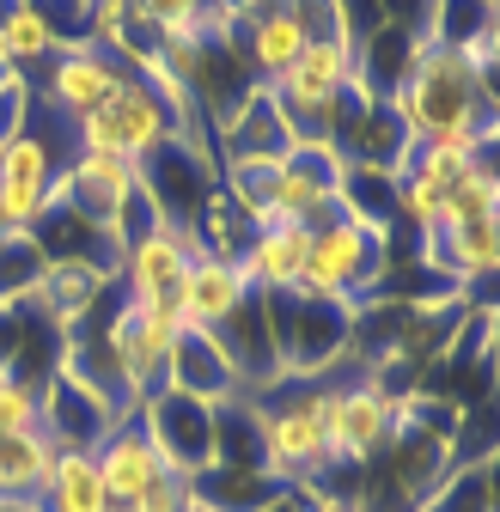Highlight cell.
<instances>
[{
    "instance_id": "1",
    "label": "cell",
    "mask_w": 500,
    "mask_h": 512,
    "mask_svg": "<svg viewBox=\"0 0 500 512\" xmlns=\"http://www.w3.org/2000/svg\"><path fill=\"white\" fill-rule=\"evenodd\" d=\"M397 116H403V128L415 141H482V147H494V86L464 61V49H452V43H421L415 49V61H409V74H403V86L385 98Z\"/></svg>"
},
{
    "instance_id": "2",
    "label": "cell",
    "mask_w": 500,
    "mask_h": 512,
    "mask_svg": "<svg viewBox=\"0 0 500 512\" xmlns=\"http://www.w3.org/2000/svg\"><path fill=\"white\" fill-rule=\"evenodd\" d=\"M250 415H257V470L287 494H311V482L336 470L324 445V384L281 378L269 403L250 397Z\"/></svg>"
},
{
    "instance_id": "3",
    "label": "cell",
    "mask_w": 500,
    "mask_h": 512,
    "mask_svg": "<svg viewBox=\"0 0 500 512\" xmlns=\"http://www.w3.org/2000/svg\"><path fill=\"white\" fill-rule=\"evenodd\" d=\"M391 275V232L330 214L324 226H311V250L299 269V293L305 299H336V305H366Z\"/></svg>"
},
{
    "instance_id": "4",
    "label": "cell",
    "mask_w": 500,
    "mask_h": 512,
    "mask_svg": "<svg viewBox=\"0 0 500 512\" xmlns=\"http://www.w3.org/2000/svg\"><path fill=\"white\" fill-rule=\"evenodd\" d=\"M177 311L159 305V299H122L110 317H104V354H110V372H116V391H122V409H141L147 397L171 391V342H177Z\"/></svg>"
},
{
    "instance_id": "5",
    "label": "cell",
    "mask_w": 500,
    "mask_h": 512,
    "mask_svg": "<svg viewBox=\"0 0 500 512\" xmlns=\"http://www.w3.org/2000/svg\"><path fill=\"white\" fill-rule=\"evenodd\" d=\"M196 135V122L177 104H165L141 74H122L116 92L74 122V153H110V159H147L153 147Z\"/></svg>"
},
{
    "instance_id": "6",
    "label": "cell",
    "mask_w": 500,
    "mask_h": 512,
    "mask_svg": "<svg viewBox=\"0 0 500 512\" xmlns=\"http://www.w3.org/2000/svg\"><path fill=\"white\" fill-rule=\"evenodd\" d=\"M55 128H74L61 122L37 92H31V116L13 141H0V208H7L19 226H31L43 208H55L61 196V159H55Z\"/></svg>"
},
{
    "instance_id": "7",
    "label": "cell",
    "mask_w": 500,
    "mask_h": 512,
    "mask_svg": "<svg viewBox=\"0 0 500 512\" xmlns=\"http://www.w3.org/2000/svg\"><path fill=\"white\" fill-rule=\"evenodd\" d=\"M269 311H275V348H281L287 378H318L360 342V311L354 305L287 293V299H269Z\"/></svg>"
},
{
    "instance_id": "8",
    "label": "cell",
    "mask_w": 500,
    "mask_h": 512,
    "mask_svg": "<svg viewBox=\"0 0 500 512\" xmlns=\"http://www.w3.org/2000/svg\"><path fill=\"white\" fill-rule=\"evenodd\" d=\"M397 439V391L379 378L360 384H324V445L336 470H366L391 452Z\"/></svg>"
},
{
    "instance_id": "9",
    "label": "cell",
    "mask_w": 500,
    "mask_h": 512,
    "mask_svg": "<svg viewBox=\"0 0 500 512\" xmlns=\"http://www.w3.org/2000/svg\"><path fill=\"white\" fill-rule=\"evenodd\" d=\"M342 153L330 141H299L287 159H281V177H275V196H269V214L257 226H324L336 214V189H342Z\"/></svg>"
},
{
    "instance_id": "10",
    "label": "cell",
    "mask_w": 500,
    "mask_h": 512,
    "mask_svg": "<svg viewBox=\"0 0 500 512\" xmlns=\"http://www.w3.org/2000/svg\"><path fill=\"white\" fill-rule=\"evenodd\" d=\"M141 427H147V439H153V452L165 458V470H177V476H208L214 464H220V445H214V403H202V397H190V391H159V397H147L141 409Z\"/></svg>"
},
{
    "instance_id": "11",
    "label": "cell",
    "mask_w": 500,
    "mask_h": 512,
    "mask_svg": "<svg viewBox=\"0 0 500 512\" xmlns=\"http://www.w3.org/2000/svg\"><path fill=\"white\" fill-rule=\"evenodd\" d=\"M196 256H202V238H196L190 226L153 220L147 232H135L129 244H122V263H116L122 299H159V305H171Z\"/></svg>"
},
{
    "instance_id": "12",
    "label": "cell",
    "mask_w": 500,
    "mask_h": 512,
    "mask_svg": "<svg viewBox=\"0 0 500 512\" xmlns=\"http://www.w3.org/2000/svg\"><path fill=\"white\" fill-rule=\"evenodd\" d=\"M122 74H129L122 61H110V55H98V49H86V43H61L43 68L31 74V92H37L61 122H80L86 110H98V104L116 92Z\"/></svg>"
},
{
    "instance_id": "13",
    "label": "cell",
    "mask_w": 500,
    "mask_h": 512,
    "mask_svg": "<svg viewBox=\"0 0 500 512\" xmlns=\"http://www.w3.org/2000/svg\"><path fill=\"white\" fill-rule=\"evenodd\" d=\"M37 397H43L37 427L55 439V452H98L104 433L122 421L104 391H92V384H80L74 372H61V366L37 384Z\"/></svg>"
},
{
    "instance_id": "14",
    "label": "cell",
    "mask_w": 500,
    "mask_h": 512,
    "mask_svg": "<svg viewBox=\"0 0 500 512\" xmlns=\"http://www.w3.org/2000/svg\"><path fill=\"white\" fill-rule=\"evenodd\" d=\"M214 342L226 348V360H232V372L244 384V397H263V391H275V384L287 378L281 372V348H275V311H269L263 293H250L226 324L214 330Z\"/></svg>"
},
{
    "instance_id": "15",
    "label": "cell",
    "mask_w": 500,
    "mask_h": 512,
    "mask_svg": "<svg viewBox=\"0 0 500 512\" xmlns=\"http://www.w3.org/2000/svg\"><path fill=\"white\" fill-rule=\"evenodd\" d=\"M305 250H311L305 226H250V238H244V250L232 256V263H238V275H244L250 293L287 299V293H299Z\"/></svg>"
},
{
    "instance_id": "16",
    "label": "cell",
    "mask_w": 500,
    "mask_h": 512,
    "mask_svg": "<svg viewBox=\"0 0 500 512\" xmlns=\"http://www.w3.org/2000/svg\"><path fill=\"white\" fill-rule=\"evenodd\" d=\"M92 464H98V476H104V494H110V506H129V500H141L159 476H165V458L153 452V439H147V427H141V415H122L110 433H104V445L92 452Z\"/></svg>"
},
{
    "instance_id": "17",
    "label": "cell",
    "mask_w": 500,
    "mask_h": 512,
    "mask_svg": "<svg viewBox=\"0 0 500 512\" xmlns=\"http://www.w3.org/2000/svg\"><path fill=\"white\" fill-rule=\"evenodd\" d=\"M244 299H250V287H244L238 263H226V256H208V250H202L196 263H190V275H183L171 311H177L183 330H220Z\"/></svg>"
},
{
    "instance_id": "18",
    "label": "cell",
    "mask_w": 500,
    "mask_h": 512,
    "mask_svg": "<svg viewBox=\"0 0 500 512\" xmlns=\"http://www.w3.org/2000/svg\"><path fill=\"white\" fill-rule=\"evenodd\" d=\"M116 275L110 269H98V263H86V256H49L43 263V281H37V293H31V305L49 317L55 330H80V317L104 299V287H110Z\"/></svg>"
},
{
    "instance_id": "19",
    "label": "cell",
    "mask_w": 500,
    "mask_h": 512,
    "mask_svg": "<svg viewBox=\"0 0 500 512\" xmlns=\"http://www.w3.org/2000/svg\"><path fill=\"white\" fill-rule=\"evenodd\" d=\"M293 147H299V135H293V122L281 116V104H275L269 86H250V98L220 128V153L226 159H269V165H281Z\"/></svg>"
},
{
    "instance_id": "20",
    "label": "cell",
    "mask_w": 500,
    "mask_h": 512,
    "mask_svg": "<svg viewBox=\"0 0 500 512\" xmlns=\"http://www.w3.org/2000/svg\"><path fill=\"white\" fill-rule=\"evenodd\" d=\"M305 49V19H299V0H275L269 13H257L250 25H238V55H244V68L257 86L281 80L293 61Z\"/></svg>"
},
{
    "instance_id": "21",
    "label": "cell",
    "mask_w": 500,
    "mask_h": 512,
    "mask_svg": "<svg viewBox=\"0 0 500 512\" xmlns=\"http://www.w3.org/2000/svg\"><path fill=\"white\" fill-rule=\"evenodd\" d=\"M171 391H190L202 403L244 397V384H238L226 348L214 342V330H177V342H171Z\"/></svg>"
},
{
    "instance_id": "22",
    "label": "cell",
    "mask_w": 500,
    "mask_h": 512,
    "mask_svg": "<svg viewBox=\"0 0 500 512\" xmlns=\"http://www.w3.org/2000/svg\"><path fill=\"white\" fill-rule=\"evenodd\" d=\"M49 470H55V439L43 427L0 433V506H37Z\"/></svg>"
},
{
    "instance_id": "23",
    "label": "cell",
    "mask_w": 500,
    "mask_h": 512,
    "mask_svg": "<svg viewBox=\"0 0 500 512\" xmlns=\"http://www.w3.org/2000/svg\"><path fill=\"white\" fill-rule=\"evenodd\" d=\"M31 512H116L92 452H55V470H49V482H43Z\"/></svg>"
},
{
    "instance_id": "24",
    "label": "cell",
    "mask_w": 500,
    "mask_h": 512,
    "mask_svg": "<svg viewBox=\"0 0 500 512\" xmlns=\"http://www.w3.org/2000/svg\"><path fill=\"white\" fill-rule=\"evenodd\" d=\"M55 49H61V37H55V25L31 7V0H19V7L0 19V55H7V68H13V74L31 80Z\"/></svg>"
},
{
    "instance_id": "25",
    "label": "cell",
    "mask_w": 500,
    "mask_h": 512,
    "mask_svg": "<svg viewBox=\"0 0 500 512\" xmlns=\"http://www.w3.org/2000/svg\"><path fill=\"white\" fill-rule=\"evenodd\" d=\"M440 220H500V171H494V153H482L446 189V214Z\"/></svg>"
},
{
    "instance_id": "26",
    "label": "cell",
    "mask_w": 500,
    "mask_h": 512,
    "mask_svg": "<svg viewBox=\"0 0 500 512\" xmlns=\"http://www.w3.org/2000/svg\"><path fill=\"white\" fill-rule=\"evenodd\" d=\"M43 263H49V256L37 250L31 232H19V238L0 244V311L31 305V293H37V281H43Z\"/></svg>"
},
{
    "instance_id": "27",
    "label": "cell",
    "mask_w": 500,
    "mask_h": 512,
    "mask_svg": "<svg viewBox=\"0 0 500 512\" xmlns=\"http://www.w3.org/2000/svg\"><path fill=\"white\" fill-rule=\"evenodd\" d=\"M482 153H494V147H482V141H464V135H458V141H415V153H409V171H415V177H427L433 189H452V183H458V177H464V171H470Z\"/></svg>"
},
{
    "instance_id": "28",
    "label": "cell",
    "mask_w": 500,
    "mask_h": 512,
    "mask_svg": "<svg viewBox=\"0 0 500 512\" xmlns=\"http://www.w3.org/2000/svg\"><path fill=\"white\" fill-rule=\"evenodd\" d=\"M446 214V189H433L427 177H415L409 165L397 171V226H409L415 238H427Z\"/></svg>"
},
{
    "instance_id": "29",
    "label": "cell",
    "mask_w": 500,
    "mask_h": 512,
    "mask_svg": "<svg viewBox=\"0 0 500 512\" xmlns=\"http://www.w3.org/2000/svg\"><path fill=\"white\" fill-rule=\"evenodd\" d=\"M37 409H43L37 378H31L19 360H0V433H25V427H37Z\"/></svg>"
},
{
    "instance_id": "30",
    "label": "cell",
    "mask_w": 500,
    "mask_h": 512,
    "mask_svg": "<svg viewBox=\"0 0 500 512\" xmlns=\"http://www.w3.org/2000/svg\"><path fill=\"white\" fill-rule=\"evenodd\" d=\"M190 476H177V470H165L141 500H129V506H116V512H190Z\"/></svg>"
},
{
    "instance_id": "31",
    "label": "cell",
    "mask_w": 500,
    "mask_h": 512,
    "mask_svg": "<svg viewBox=\"0 0 500 512\" xmlns=\"http://www.w3.org/2000/svg\"><path fill=\"white\" fill-rule=\"evenodd\" d=\"M31 7L55 25V37H61V43H80V31H86V19H92L98 0H31Z\"/></svg>"
},
{
    "instance_id": "32",
    "label": "cell",
    "mask_w": 500,
    "mask_h": 512,
    "mask_svg": "<svg viewBox=\"0 0 500 512\" xmlns=\"http://www.w3.org/2000/svg\"><path fill=\"white\" fill-rule=\"evenodd\" d=\"M25 116H31V80L19 74V80L0 86V141H13L25 128Z\"/></svg>"
},
{
    "instance_id": "33",
    "label": "cell",
    "mask_w": 500,
    "mask_h": 512,
    "mask_svg": "<svg viewBox=\"0 0 500 512\" xmlns=\"http://www.w3.org/2000/svg\"><path fill=\"white\" fill-rule=\"evenodd\" d=\"M275 7V0H214V13L238 31V25H250V19H257V13H269Z\"/></svg>"
},
{
    "instance_id": "34",
    "label": "cell",
    "mask_w": 500,
    "mask_h": 512,
    "mask_svg": "<svg viewBox=\"0 0 500 512\" xmlns=\"http://www.w3.org/2000/svg\"><path fill=\"white\" fill-rule=\"evenodd\" d=\"M305 512H372V500L366 494H318Z\"/></svg>"
},
{
    "instance_id": "35",
    "label": "cell",
    "mask_w": 500,
    "mask_h": 512,
    "mask_svg": "<svg viewBox=\"0 0 500 512\" xmlns=\"http://www.w3.org/2000/svg\"><path fill=\"white\" fill-rule=\"evenodd\" d=\"M19 232H25V226H19V220H13L7 208H0V244H7V238H19Z\"/></svg>"
},
{
    "instance_id": "36",
    "label": "cell",
    "mask_w": 500,
    "mask_h": 512,
    "mask_svg": "<svg viewBox=\"0 0 500 512\" xmlns=\"http://www.w3.org/2000/svg\"><path fill=\"white\" fill-rule=\"evenodd\" d=\"M7 80H19V74H13V68H7V55H0V86H7Z\"/></svg>"
},
{
    "instance_id": "37",
    "label": "cell",
    "mask_w": 500,
    "mask_h": 512,
    "mask_svg": "<svg viewBox=\"0 0 500 512\" xmlns=\"http://www.w3.org/2000/svg\"><path fill=\"white\" fill-rule=\"evenodd\" d=\"M190 512H220V506H208V500H196V494H190Z\"/></svg>"
}]
</instances>
